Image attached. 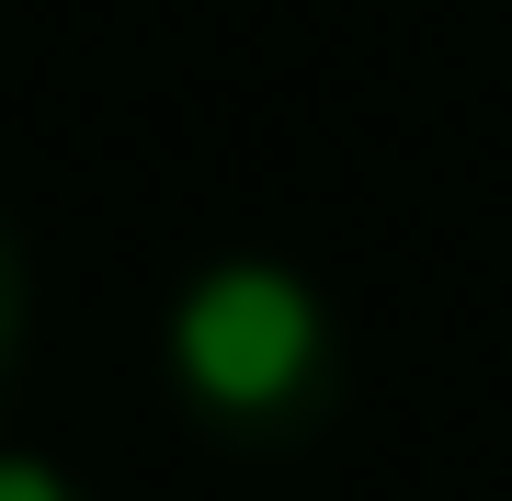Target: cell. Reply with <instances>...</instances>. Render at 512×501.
<instances>
[{"label": "cell", "mask_w": 512, "mask_h": 501, "mask_svg": "<svg viewBox=\"0 0 512 501\" xmlns=\"http://www.w3.org/2000/svg\"><path fill=\"white\" fill-rule=\"evenodd\" d=\"M23 331H35V274H23V240H12V217H0V376H12Z\"/></svg>", "instance_id": "7a4b0ae2"}, {"label": "cell", "mask_w": 512, "mask_h": 501, "mask_svg": "<svg viewBox=\"0 0 512 501\" xmlns=\"http://www.w3.org/2000/svg\"><path fill=\"white\" fill-rule=\"evenodd\" d=\"M160 365H171V399L205 445L228 456H308L330 422H342V319L296 262L274 251H228L171 297V331H160Z\"/></svg>", "instance_id": "6da1fadb"}, {"label": "cell", "mask_w": 512, "mask_h": 501, "mask_svg": "<svg viewBox=\"0 0 512 501\" xmlns=\"http://www.w3.org/2000/svg\"><path fill=\"white\" fill-rule=\"evenodd\" d=\"M0 501H92V490H80L57 456H23V445H0Z\"/></svg>", "instance_id": "3957f363"}]
</instances>
